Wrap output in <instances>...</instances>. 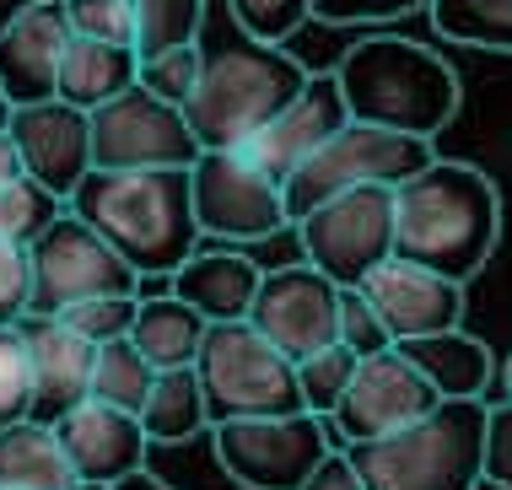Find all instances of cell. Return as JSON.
<instances>
[{
  "label": "cell",
  "instance_id": "6da1fadb",
  "mask_svg": "<svg viewBox=\"0 0 512 490\" xmlns=\"http://www.w3.org/2000/svg\"><path fill=\"white\" fill-rule=\"evenodd\" d=\"M71 210L92 221L141 280H168L205 237L189 167H92L71 194Z\"/></svg>",
  "mask_w": 512,
  "mask_h": 490
},
{
  "label": "cell",
  "instance_id": "7a4b0ae2",
  "mask_svg": "<svg viewBox=\"0 0 512 490\" xmlns=\"http://www.w3.org/2000/svg\"><path fill=\"white\" fill-rule=\"evenodd\" d=\"M394 216V254L432 264L464 286L486 270L502 243V194L469 162H426L394 189Z\"/></svg>",
  "mask_w": 512,
  "mask_h": 490
},
{
  "label": "cell",
  "instance_id": "3957f363",
  "mask_svg": "<svg viewBox=\"0 0 512 490\" xmlns=\"http://www.w3.org/2000/svg\"><path fill=\"white\" fill-rule=\"evenodd\" d=\"M200 44H205V70H200L195 97L184 103V114L195 124L205 151L248 146L313 76L292 49L248 38L243 27L232 22V11H227V33L200 38Z\"/></svg>",
  "mask_w": 512,
  "mask_h": 490
},
{
  "label": "cell",
  "instance_id": "277c9868",
  "mask_svg": "<svg viewBox=\"0 0 512 490\" xmlns=\"http://www.w3.org/2000/svg\"><path fill=\"white\" fill-rule=\"evenodd\" d=\"M340 92L351 103V119L389 124L405 135H442L459 114V76L437 49L415 44V38H362L340 54L335 65Z\"/></svg>",
  "mask_w": 512,
  "mask_h": 490
},
{
  "label": "cell",
  "instance_id": "5b68a950",
  "mask_svg": "<svg viewBox=\"0 0 512 490\" xmlns=\"http://www.w3.org/2000/svg\"><path fill=\"white\" fill-rule=\"evenodd\" d=\"M486 399H442L432 415L372 442H351L367 490H475L486 480Z\"/></svg>",
  "mask_w": 512,
  "mask_h": 490
},
{
  "label": "cell",
  "instance_id": "8992f818",
  "mask_svg": "<svg viewBox=\"0 0 512 490\" xmlns=\"http://www.w3.org/2000/svg\"><path fill=\"white\" fill-rule=\"evenodd\" d=\"M340 447L329 415H232L211 426V453L221 474L243 490H302L308 474Z\"/></svg>",
  "mask_w": 512,
  "mask_h": 490
},
{
  "label": "cell",
  "instance_id": "52a82bcc",
  "mask_svg": "<svg viewBox=\"0 0 512 490\" xmlns=\"http://www.w3.org/2000/svg\"><path fill=\"white\" fill-rule=\"evenodd\" d=\"M426 162H437L432 135H405V130H389V124L351 119L286 178V210H292V221H302L313 205L335 200L345 189H362V184H394L399 189Z\"/></svg>",
  "mask_w": 512,
  "mask_h": 490
},
{
  "label": "cell",
  "instance_id": "ba28073f",
  "mask_svg": "<svg viewBox=\"0 0 512 490\" xmlns=\"http://www.w3.org/2000/svg\"><path fill=\"white\" fill-rule=\"evenodd\" d=\"M195 372L205 383V399H211V420L308 410L302 404V383H297V361L281 345H270L248 318L211 324Z\"/></svg>",
  "mask_w": 512,
  "mask_h": 490
},
{
  "label": "cell",
  "instance_id": "9c48e42d",
  "mask_svg": "<svg viewBox=\"0 0 512 490\" xmlns=\"http://www.w3.org/2000/svg\"><path fill=\"white\" fill-rule=\"evenodd\" d=\"M27 254H33V313H65V307L92 297L141 291V270L71 205Z\"/></svg>",
  "mask_w": 512,
  "mask_h": 490
},
{
  "label": "cell",
  "instance_id": "30bf717a",
  "mask_svg": "<svg viewBox=\"0 0 512 490\" xmlns=\"http://www.w3.org/2000/svg\"><path fill=\"white\" fill-rule=\"evenodd\" d=\"M297 227H302L308 259L329 280H340V286H362L378 264L394 259V232H399L394 184L345 189V194H335V200L313 205Z\"/></svg>",
  "mask_w": 512,
  "mask_h": 490
},
{
  "label": "cell",
  "instance_id": "8fae6325",
  "mask_svg": "<svg viewBox=\"0 0 512 490\" xmlns=\"http://www.w3.org/2000/svg\"><path fill=\"white\" fill-rule=\"evenodd\" d=\"M189 184H195L200 232L211 243H254V237H270L292 221L286 189L243 146L200 151V162L189 167Z\"/></svg>",
  "mask_w": 512,
  "mask_h": 490
},
{
  "label": "cell",
  "instance_id": "7c38bea8",
  "mask_svg": "<svg viewBox=\"0 0 512 490\" xmlns=\"http://www.w3.org/2000/svg\"><path fill=\"white\" fill-rule=\"evenodd\" d=\"M200 151L184 108L141 81L92 108V167H195Z\"/></svg>",
  "mask_w": 512,
  "mask_h": 490
},
{
  "label": "cell",
  "instance_id": "4fadbf2b",
  "mask_svg": "<svg viewBox=\"0 0 512 490\" xmlns=\"http://www.w3.org/2000/svg\"><path fill=\"white\" fill-rule=\"evenodd\" d=\"M437 404H442L437 383L415 367L399 345H389V350H378V356H362V367H356L345 399L335 404L329 426H335L340 447H351V442L389 437V431L410 426V420L432 415Z\"/></svg>",
  "mask_w": 512,
  "mask_h": 490
},
{
  "label": "cell",
  "instance_id": "5bb4252c",
  "mask_svg": "<svg viewBox=\"0 0 512 490\" xmlns=\"http://www.w3.org/2000/svg\"><path fill=\"white\" fill-rule=\"evenodd\" d=\"M248 324L265 334L270 345H281L292 361L313 356V350L340 340V280H329L313 259L270 270L259 280Z\"/></svg>",
  "mask_w": 512,
  "mask_h": 490
},
{
  "label": "cell",
  "instance_id": "9a60e30c",
  "mask_svg": "<svg viewBox=\"0 0 512 490\" xmlns=\"http://www.w3.org/2000/svg\"><path fill=\"white\" fill-rule=\"evenodd\" d=\"M345 124H351V103H345V92H340V76L335 70H318V76H308V87L248 140L243 151L286 189V178H292L335 130H345Z\"/></svg>",
  "mask_w": 512,
  "mask_h": 490
},
{
  "label": "cell",
  "instance_id": "2e32d148",
  "mask_svg": "<svg viewBox=\"0 0 512 490\" xmlns=\"http://www.w3.org/2000/svg\"><path fill=\"white\" fill-rule=\"evenodd\" d=\"M11 135H17L22 167L49 184L60 200H71L76 184L92 173V114L65 97H44V103H22L11 114Z\"/></svg>",
  "mask_w": 512,
  "mask_h": 490
},
{
  "label": "cell",
  "instance_id": "e0dca14e",
  "mask_svg": "<svg viewBox=\"0 0 512 490\" xmlns=\"http://www.w3.org/2000/svg\"><path fill=\"white\" fill-rule=\"evenodd\" d=\"M362 291L383 313V324L394 329V345L415 340V334H437V329L464 324V280L442 275L432 264H415L405 254L378 264V270L362 280Z\"/></svg>",
  "mask_w": 512,
  "mask_h": 490
},
{
  "label": "cell",
  "instance_id": "ac0fdd59",
  "mask_svg": "<svg viewBox=\"0 0 512 490\" xmlns=\"http://www.w3.org/2000/svg\"><path fill=\"white\" fill-rule=\"evenodd\" d=\"M27 356H33V420L54 426L71 415L81 399H92V367H98V345L81 329H71L60 313H27Z\"/></svg>",
  "mask_w": 512,
  "mask_h": 490
},
{
  "label": "cell",
  "instance_id": "d6986e66",
  "mask_svg": "<svg viewBox=\"0 0 512 490\" xmlns=\"http://www.w3.org/2000/svg\"><path fill=\"white\" fill-rule=\"evenodd\" d=\"M54 431H60L65 453L76 464V480L114 485L124 474L146 469L151 437L135 410H119V404H103V399H81L71 415L54 420Z\"/></svg>",
  "mask_w": 512,
  "mask_h": 490
},
{
  "label": "cell",
  "instance_id": "ffe728a7",
  "mask_svg": "<svg viewBox=\"0 0 512 490\" xmlns=\"http://www.w3.org/2000/svg\"><path fill=\"white\" fill-rule=\"evenodd\" d=\"M71 38L76 27H71L65 0H38L0 33V81L17 97V108L60 97V60L71 49Z\"/></svg>",
  "mask_w": 512,
  "mask_h": 490
},
{
  "label": "cell",
  "instance_id": "44dd1931",
  "mask_svg": "<svg viewBox=\"0 0 512 490\" xmlns=\"http://www.w3.org/2000/svg\"><path fill=\"white\" fill-rule=\"evenodd\" d=\"M259 280H265V270L238 243H216V248H195V254L178 264L168 275V291L184 297L189 307H200L211 324H227V318L254 313Z\"/></svg>",
  "mask_w": 512,
  "mask_h": 490
},
{
  "label": "cell",
  "instance_id": "7402d4cb",
  "mask_svg": "<svg viewBox=\"0 0 512 490\" xmlns=\"http://www.w3.org/2000/svg\"><path fill=\"white\" fill-rule=\"evenodd\" d=\"M399 350L437 383L442 399H486L491 388V345L475 340L464 324L459 329H437V334H415V340H399Z\"/></svg>",
  "mask_w": 512,
  "mask_h": 490
},
{
  "label": "cell",
  "instance_id": "603a6c76",
  "mask_svg": "<svg viewBox=\"0 0 512 490\" xmlns=\"http://www.w3.org/2000/svg\"><path fill=\"white\" fill-rule=\"evenodd\" d=\"M141 81V49L135 44H108V38H71L60 60V97L76 108H103L108 97L130 92Z\"/></svg>",
  "mask_w": 512,
  "mask_h": 490
},
{
  "label": "cell",
  "instance_id": "cb8c5ba5",
  "mask_svg": "<svg viewBox=\"0 0 512 490\" xmlns=\"http://www.w3.org/2000/svg\"><path fill=\"white\" fill-rule=\"evenodd\" d=\"M0 485L6 490H71L76 464L65 453L60 431L33 415L0 426Z\"/></svg>",
  "mask_w": 512,
  "mask_h": 490
},
{
  "label": "cell",
  "instance_id": "d4e9b609",
  "mask_svg": "<svg viewBox=\"0 0 512 490\" xmlns=\"http://www.w3.org/2000/svg\"><path fill=\"white\" fill-rule=\"evenodd\" d=\"M205 334H211V318L200 307H189L184 297L162 291V297H141V318H135L130 340L151 356V367L168 372V367H195Z\"/></svg>",
  "mask_w": 512,
  "mask_h": 490
},
{
  "label": "cell",
  "instance_id": "484cf974",
  "mask_svg": "<svg viewBox=\"0 0 512 490\" xmlns=\"http://www.w3.org/2000/svg\"><path fill=\"white\" fill-rule=\"evenodd\" d=\"M141 426L151 447H173V442H189L200 431H211V399H205V383L195 367H168L157 372V388H151L146 410H141Z\"/></svg>",
  "mask_w": 512,
  "mask_h": 490
},
{
  "label": "cell",
  "instance_id": "4316f807",
  "mask_svg": "<svg viewBox=\"0 0 512 490\" xmlns=\"http://www.w3.org/2000/svg\"><path fill=\"white\" fill-rule=\"evenodd\" d=\"M426 11L448 44L512 54V0H432Z\"/></svg>",
  "mask_w": 512,
  "mask_h": 490
},
{
  "label": "cell",
  "instance_id": "83f0119b",
  "mask_svg": "<svg viewBox=\"0 0 512 490\" xmlns=\"http://www.w3.org/2000/svg\"><path fill=\"white\" fill-rule=\"evenodd\" d=\"M157 372L162 367H151V356L135 340H108L98 345V367H92V399L141 415L151 388H157Z\"/></svg>",
  "mask_w": 512,
  "mask_h": 490
},
{
  "label": "cell",
  "instance_id": "f1b7e54d",
  "mask_svg": "<svg viewBox=\"0 0 512 490\" xmlns=\"http://www.w3.org/2000/svg\"><path fill=\"white\" fill-rule=\"evenodd\" d=\"M205 27H211V0H135V49L141 54L200 44Z\"/></svg>",
  "mask_w": 512,
  "mask_h": 490
},
{
  "label": "cell",
  "instance_id": "f546056e",
  "mask_svg": "<svg viewBox=\"0 0 512 490\" xmlns=\"http://www.w3.org/2000/svg\"><path fill=\"white\" fill-rule=\"evenodd\" d=\"M65 205L71 200H60V194H54L49 184H38L33 173H17L11 184H0V237L33 248L38 237L65 216Z\"/></svg>",
  "mask_w": 512,
  "mask_h": 490
},
{
  "label": "cell",
  "instance_id": "4dcf8cb0",
  "mask_svg": "<svg viewBox=\"0 0 512 490\" xmlns=\"http://www.w3.org/2000/svg\"><path fill=\"white\" fill-rule=\"evenodd\" d=\"M356 367H362V356H356L345 340L313 350V356L297 361V383H302V404H308L313 415H335V404L345 399V388H351Z\"/></svg>",
  "mask_w": 512,
  "mask_h": 490
},
{
  "label": "cell",
  "instance_id": "1f68e13d",
  "mask_svg": "<svg viewBox=\"0 0 512 490\" xmlns=\"http://www.w3.org/2000/svg\"><path fill=\"white\" fill-rule=\"evenodd\" d=\"M33 415V356L22 324H0V426Z\"/></svg>",
  "mask_w": 512,
  "mask_h": 490
},
{
  "label": "cell",
  "instance_id": "d6a6232c",
  "mask_svg": "<svg viewBox=\"0 0 512 490\" xmlns=\"http://www.w3.org/2000/svg\"><path fill=\"white\" fill-rule=\"evenodd\" d=\"M200 70H205V44H178L162 54H141V87H151L157 97L184 108L200 87Z\"/></svg>",
  "mask_w": 512,
  "mask_h": 490
},
{
  "label": "cell",
  "instance_id": "836d02e7",
  "mask_svg": "<svg viewBox=\"0 0 512 490\" xmlns=\"http://www.w3.org/2000/svg\"><path fill=\"white\" fill-rule=\"evenodd\" d=\"M65 324L81 329L92 345H108V340H130L135 334V318H141V291H124V297H92V302H76L65 307Z\"/></svg>",
  "mask_w": 512,
  "mask_h": 490
},
{
  "label": "cell",
  "instance_id": "e575fe53",
  "mask_svg": "<svg viewBox=\"0 0 512 490\" xmlns=\"http://www.w3.org/2000/svg\"><path fill=\"white\" fill-rule=\"evenodd\" d=\"M227 11L248 38L265 44H286L302 22H313V0H227Z\"/></svg>",
  "mask_w": 512,
  "mask_h": 490
},
{
  "label": "cell",
  "instance_id": "d590c367",
  "mask_svg": "<svg viewBox=\"0 0 512 490\" xmlns=\"http://www.w3.org/2000/svg\"><path fill=\"white\" fill-rule=\"evenodd\" d=\"M340 340L356 356H378V350L394 345V329L383 324V313L372 307V297L362 286H340Z\"/></svg>",
  "mask_w": 512,
  "mask_h": 490
},
{
  "label": "cell",
  "instance_id": "8d00e7d4",
  "mask_svg": "<svg viewBox=\"0 0 512 490\" xmlns=\"http://www.w3.org/2000/svg\"><path fill=\"white\" fill-rule=\"evenodd\" d=\"M71 27L81 38H108V44H135V0H65Z\"/></svg>",
  "mask_w": 512,
  "mask_h": 490
},
{
  "label": "cell",
  "instance_id": "74e56055",
  "mask_svg": "<svg viewBox=\"0 0 512 490\" xmlns=\"http://www.w3.org/2000/svg\"><path fill=\"white\" fill-rule=\"evenodd\" d=\"M33 313V254L0 237V324H22Z\"/></svg>",
  "mask_w": 512,
  "mask_h": 490
},
{
  "label": "cell",
  "instance_id": "f35d334b",
  "mask_svg": "<svg viewBox=\"0 0 512 490\" xmlns=\"http://www.w3.org/2000/svg\"><path fill=\"white\" fill-rule=\"evenodd\" d=\"M426 6L432 0H313V17L329 27H362V22H399Z\"/></svg>",
  "mask_w": 512,
  "mask_h": 490
},
{
  "label": "cell",
  "instance_id": "ab89813d",
  "mask_svg": "<svg viewBox=\"0 0 512 490\" xmlns=\"http://www.w3.org/2000/svg\"><path fill=\"white\" fill-rule=\"evenodd\" d=\"M238 248H243V254L254 259L265 275H270V270H286V264H302V259H308V248H302V227H297V221H286L281 232H270V237H254V243H238Z\"/></svg>",
  "mask_w": 512,
  "mask_h": 490
},
{
  "label": "cell",
  "instance_id": "60d3db41",
  "mask_svg": "<svg viewBox=\"0 0 512 490\" xmlns=\"http://www.w3.org/2000/svg\"><path fill=\"white\" fill-rule=\"evenodd\" d=\"M486 480L512 485V399L491 404L486 415Z\"/></svg>",
  "mask_w": 512,
  "mask_h": 490
},
{
  "label": "cell",
  "instance_id": "b9f144b4",
  "mask_svg": "<svg viewBox=\"0 0 512 490\" xmlns=\"http://www.w3.org/2000/svg\"><path fill=\"white\" fill-rule=\"evenodd\" d=\"M302 490H367V480H362V469H356V458L345 453V447H335V453L308 474Z\"/></svg>",
  "mask_w": 512,
  "mask_h": 490
},
{
  "label": "cell",
  "instance_id": "7bdbcfd3",
  "mask_svg": "<svg viewBox=\"0 0 512 490\" xmlns=\"http://www.w3.org/2000/svg\"><path fill=\"white\" fill-rule=\"evenodd\" d=\"M17 173H27V167H22V151H17V135L0 130V184H11Z\"/></svg>",
  "mask_w": 512,
  "mask_h": 490
},
{
  "label": "cell",
  "instance_id": "ee69618b",
  "mask_svg": "<svg viewBox=\"0 0 512 490\" xmlns=\"http://www.w3.org/2000/svg\"><path fill=\"white\" fill-rule=\"evenodd\" d=\"M108 490H173V485H162L151 469H135V474H124V480H114Z\"/></svg>",
  "mask_w": 512,
  "mask_h": 490
},
{
  "label": "cell",
  "instance_id": "f6af8a7d",
  "mask_svg": "<svg viewBox=\"0 0 512 490\" xmlns=\"http://www.w3.org/2000/svg\"><path fill=\"white\" fill-rule=\"evenodd\" d=\"M27 6H38V0H0V33H6V27L17 22L22 11H27Z\"/></svg>",
  "mask_w": 512,
  "mask_h": 490
},
{
  "label": "cell",
  "instance_id": "bcb514c9",
  "mask_svg": "<svg viewBox=\"0 0 512 490\" xmlns=\"http://www.w3.org/2000/svg\"><path fill=\"white\" fill-rule=\"evenodd\" d=\"M11 114H17V97H11L6 81H0V130H11Z\"/></svg>",
  "mask_w": 512,
  "mask_h": 490
},
{
  "label": "cell",
  "instance_id": "7dc6e473",
  "mask_svg": "<svg viewBox=\"0 0 512 490\" xmlns=\"http://www.w3.org/2000/svg\"><path fill=\"white\" fill-rule=\"evenodd\" d=\"M71 490H108V485H103V480H76Z\"/></svg>",
  "mask_w": 512,
  "mask_h": 490
},
{
  "label": "cell",
  "instance_id": "c3c4849f",
  "mask_svg": "<svg viewBox=\"0 0 512 490\" xmlns=\"http://www.w3.org/2000/svg\"><path fill=\"white\" fill-rule=\"evenodd\" d=\"M475 490H512V485H496V480H480Z\"/></svg>",
  "mask_w": 512,
  "mask_h": 490
},
{
  "label": "cell",
  "instance_id": "681fc988",
  "mask_svg": "<svg viewBox=\"0 0 512 490\" xmlns=\"http://www.w3.org/2000/svg\"><path fill=\"white\" fill-rule=\"evenodd\" d=\"M507 388H512V361H507Z\"/></svg>",
  "mask_w": 512,
  "mask_h": 490
},
{
  "label": "cell",
  "instance_id": "f907efd6",
  "mask_svg": "<svg viewBox=\"0 0 512 490\" xmlns=\"http://www.w3.org/2000/svg\"><path fill=\"white\" fill-rule=\"evenodd\" d=\"M0 490H6V485H0Z\"/></svg>",
  "mask_w": 512,
  "mask_h": 490
}]
</instances>
